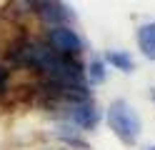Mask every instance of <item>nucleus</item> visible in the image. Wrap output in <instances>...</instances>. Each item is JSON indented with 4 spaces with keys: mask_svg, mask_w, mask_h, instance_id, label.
<instances>
[{
    "mask_svg": "<svg viewBox=\"0 0 155 150\" xmlns=\"http://www.w3.org/2000/svg\"><path fill=\"white\" fill-rule=\"evenodd\" d=\"M18 65L33 68L43 73L48 80H58V83H88L85 78V68L78 63V58L63 55L53 50L48 43H25L20 50L13 53Z\"/></svg>",
    "mask_w": 155,
    "mask_h": 150,
    "instance_id": "nucleus-1",
    "label": "nucleus"
},
{
    "mask_svg": "<svg viewBox=\"0 0 155 150\" xmlns=\"http://www.w3.org/2000/svg\"><path fill=\"white\" fill-rule=\"evenodd\" d=\"M105 60L115 68V70H123V73H133L135 70V60L128 50H108L105 53Z\"/></svg>",
    "mask_w": 155,
    "mask_h": 150,
    "instance_id": "nucleus-8",
    "label": "nucleus"
},
{
    "mask_svg": "<svg viewBox=\"0 0 155 150\" xmlns=\"http://www.w3.org/2000/svg\"><path fill=\"white\" fill-rule=\"evenodd\" d=\"M45 43L50 45L53 50H58V53H63V55H70V58H78L83 53V48H85L80 35H78L70 25H55V28H50Z\"/></svg>",
    "mask_w": 155,
    "mask_h": 150,
    "instance_id": "nucleus-4",
    "label": "nucleus"
},
{
    "mask_svg": "<svg viewBox=\"0 0 155 150\" xmlns=\"http://www.w3.org/2000/svg\"><path fill=\"white\" fill-rule=\"evenodd\" d=\"M38 15H40L45 23H50L53 28L55 25H70L73 23V13H70V8L63 5V3H58V0H50V3H43V5H38Z\"/></svg>",
    "mask_w": 155,
    "mask_h": 150,
    "instance_id": "nucleus-5",
    "label": "nucleus"
},
{
    "mask_svg": "<svg viewBox=\"0 0 155 150\" xmlns=\"http://www.w3.org/2000/svg\"><path fill=\"white\" fill-rule=\"evenodd\" d=\"M153 103H155V88H153Z\"/></svg>",
    "mask_w": 155,
    "mask_h": 150,
    "instance_id": "nucleus-12",
    "label": "nucleus"
},
{
    "mask_svg": "<svg viewBox=\"0 0 155 150\" xmlns=\"http://www.w3.org/2000/svg\"><path fill=\"white\" fill-rule=\"evenodd\" d=\"M145 150H155V145H150V148H145Z\"/></svg>",
    "mask_w": 155,
    "mask_h": 150,
    "instance_id": "nucleus-13",
    "label": "nucleus"
},
{
    "mask_svg": "<svg viewBox=\"0 0 155 150\" xmlns=\"http://www.w3.org/2000/svg\"><path fill=\"white\" fill-rule=\"evenodd\" d=\"M55 110H60V115L78 130H93L100 123V110L93 103V98L85 100H65V103H50Z\"/></svg>",
    "mask_w": 155,
    "mask_h": 150,
    "instance_id": "nucleus-3",
    "label": "nucleus"
},
{
    "mask_svg": "<svg viewBox=\"0 0 155 150\" xmlns=\"http://www.w3.org/2000/svg\"><path fill=\"white\" fill-rule=\"evenodd\" d=\"M80 133H83V130H78V128H75V125H70V123H68V125H60V128L55 130V135L60 138L65 145L78 148V150H88V143H85V138H83Z\"/></svg>",
    "mask_w": 155,
    "mask_h": 150,
    "instance_id": "nucleus-7",
    "label": "nucleus"
},
{
    "mask_svg": "<svg viewBox=\"0 0 155 150\" xmlns=\"http://www.w3.org/2000/svg\"><path fill=\"white\" fill-rule=\"evenodd\" d=\"M85 78H88V85H100V83H105L108 70H105L103 58H93L90 63H88V68H85Z\"/></svg>",
    "mask_w": 155,
    "mask_h": 150,
    "instance_id": "nucleus-9",
    "label": "nucleus"
},
{
    "mask_svg": "<svg viewBox=\"0 0 155 150\" xmlns=\"http://www.w3.org/2000/svg\"><path fill=\"white\" fill-rule=\"evenodd\" d=\"M135 40H138V48H140L143 58L155 63V20L153 23H143L138 28V33H135Z\"/></svg>",
    "mask_w": 155,
    "mask_h": 150,
    "instance_id": "nucleus-6",
    "label": "nucleus"
},
{
    "mask_svg": "<svg viewBox=\"0 0 155 150\" xmlns=\"http://www.w3.org/2000/svg\"><path fill=\"white\" fill-rule=\"evenodd\" d=\"M105 120H108V128L115 133V138L125 145H135L140 138V118L138 113L130 108V103L125 100H113L108 105V113H105Z\"/></svg>",
    "mask_w": 155,
    "mask_h": 150,
    "instance_id": "nucleus-2",
    "label": "nucleus"
},
{
    "mask_svg": "<svg viewBox=\"0 0 155 150\" xmlns=\"http://www.w3.org/2000/svg\"><path fill=\"white\" fill-rule=\"evenodd\" d=\"M30 3H35V5H43V3H50V0H30Z\"/></svg>",
    "mask_w": 155,
    "mask_h": 150,
    "instance_id": "nucleus-11",
    "label": "nucleus"
},
{
    "mask_svg": "<svg viewBox=\"0 0 155 150\" xmlns=\"http://www.w3.org/2000/svg\"><path fill=\"white\" fill-rule=\"evenodd\" d=\"M8 78H10V73H8V68L0 63V98H3L5 90H8Z\"/></svg>",
    "mask_w": 155,
    "mask_h": 150,
    "instance_id": "nucleus-10",
    "label": "nucleus"
}]
</instances>
